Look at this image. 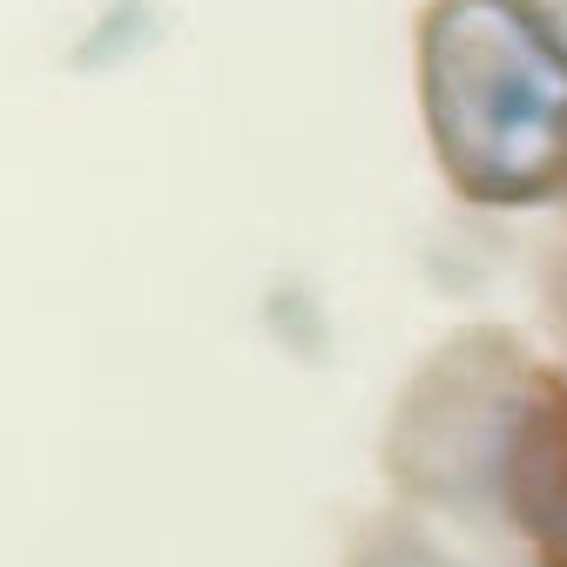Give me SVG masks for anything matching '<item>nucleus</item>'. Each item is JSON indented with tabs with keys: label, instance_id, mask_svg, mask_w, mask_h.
Here are the masks:
<instances>
[{
	"label": "nucleus",
	"instance_id": "f257e3e1",
	"mask_svg": "<svg viewBox=\"0 0 567 567\" xmlns=\"http://www.w3.org/2000/svg\"><path fill=\"white\" fill-rule=\"evenodd\" d=\"M425 115L466 196H547L567 176V41L527 8H440L425 21Z\"/></svg>",
	"mask_w": 567,
	"mask_h": 567
}]
</instances>
